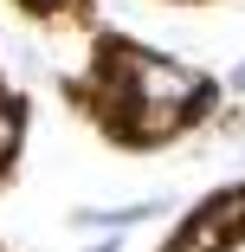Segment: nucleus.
I'll list each match as a JSON object with an SVG mask.
<instances>
[{"instance_id": "nucleus-4", "label": "nucleus", "mask_w": 245, "mask_h": 252, "mask_svg": "<svg viewBox=\"0 0 245 252\" xmlns=\"http://www.w3.org/2000/svg\"><path fill=\"white\" fill-rule=\"evenodd\" d=\"M232 91H239V97H245V65H239V71H232Z\"/></svg>"}, {"instance_id": "nucleus-5", "label": "nucleus", "mask_w": 245, "mask_h": 252, "mask_svg": "<svg viewBox=\"0 0 245 252\" xmlns=\"http://www.w3.org/2000/svg\"><path fill=\"white\" fill-rule=\"evenodd\" d=\"M0 181H7V162H0Z\"/></svg>"}, {"instance_id": "nucleus-1", "label": "nucleus", "mask_w": 245, "mask_h": 252, "mask_svg": "<svg viewBox=\"0 0 245 252\" xmlns=\"http://www.w3.org/2000/svg\"><path fill=\"white\" fill-rule=\"evenodd\" d=\"M213 84L200 71H187L181 59H162V52H142L136 59V104H155V110H193Z\"/></svg>"}, {"instance_id": "nucleus-6", "label": "nucleus", "mask_w": 245, "mask_h": 252, "mask_svg": "<svg viewBox=\"0 0 245 252\" xmlns=\"http://www.w3.org/2000/svg\"><path fill=\"white\" fill-rule=\"evenodd\" d=\"M0 97H7V91H0Z\"/></svg>"}, {"instance_id": "nucleus-3", "label": "nucleus", "mask_w": 245, "mask_h": 252, "mask_svg": "<svg viewBox=\"0 0 245 252\" xmlns=\"http://www.w3.org/2000/svg\"><path fill=\"white\" fill-rule=\"evenodd\" d=\"M84 252H123V239H97V246H84Z\"/></svg>"}, {"instance_id": "nucleus-2", "label": "nucleus", "mask_w": 245, "mask_h": 252, "mask_svg": "<svg viewBox=\"0 0 245 252\" xmlns=\"http://www.w3.org/2000/svg\"><path fill=\"white\" fill-rule=\"evenodd\" d=\"M20 136H26V110H20V97H0V162H13Z\"/></svg>"}]
</instances>
